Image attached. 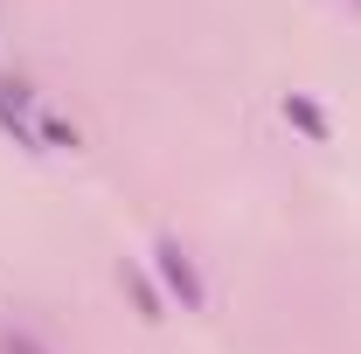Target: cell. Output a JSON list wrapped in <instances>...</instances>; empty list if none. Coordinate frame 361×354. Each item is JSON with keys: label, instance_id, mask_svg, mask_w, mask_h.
<instances>
[{"label": "cell", "instance_id": "6da1fadb", "mask_svg": "<svg viewBox=\"0 0 361 354\" xmlns=\"http://www.w3.org/2000/svg\"><path fill=\"white\" fill-rule=\"evenodd\" d=\"M153 278H160L167 306H180V312H202V306H209V285H202V271H195V257L180 250L174 236H160V243H153Z\"/></svg>", "mask_w": 361, "mask_h": 354}, {"label": "cell", "instance_id": "5b68a950", "mask_svg": "<svg viewBox=\"0 0 361 354\" xmlns=\"http://www.w3.org/2000/svg\"><path fill=\"white\" fill-rule=\"evenodd\" d=\"M35 139L56 153H77V126H63V118H35Z\"/></svg>", "mask_w": 361, "mask_h": 354}, {"label": "cell", "instance_id": "8992f818", "mask_svg": "<svg viewBox=\"0 0 361 354\" xmlns=\"http://www.w3.org/2000/svg\"><path fill=\"white\" fill-rule=\"evenodd\" d=\"M355 7H361V0H355Z\"/></svg>", "mask_w": 361, "mask_h": 354}, {"label": "cell", "instance_id": "7a4b0ae2", "mask_svg": "<svg viewBox=\"0 0 361 354\" xmlns=\"http://www.w3.org/2000/svg\"><path fill=\"white\" fill-rule=\"evenodd\" d=\"M118 285L133 292V306H139V319H146V326H160V319H167V292H160V278H146L133 257L118 264Z\"/></svg>", "mask_w": 361, "mask_h": 354}, {"label": "cell", "instance_id": "3957f363", "mask_svg": "<svg viewBox=\"0 0 361 354\" xmlns=\"http://www.w3.org/2000/svg\"><path fill=\"white\" fill-rule=\"evenodd\" d=\"M285 126H292V133H306L313 146H326V139H334L326 111H319V97H306V90H285Z\"/></svg>", "mask_w": 361, "mask_h": 354}, {"label": "cell", "instance_id": "277c9868", "mask_svg": "<svg viewBox=\"0 0 361 354\" xmlns=\"http://www.w3.org/2000/svg\"><path fill=\"white\" fill-rule=\"evenodd\" d=\"M0 354H56L42 341V334H35V326H21V319H7V326H0Z\"/></svg>", "mask_w": 361, "mask_h": 354}]
</instances>
